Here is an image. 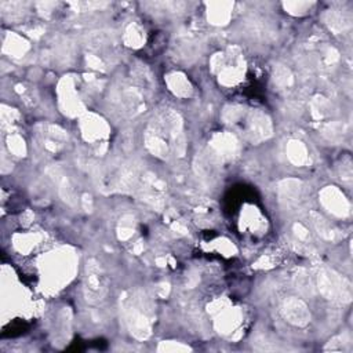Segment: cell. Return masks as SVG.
Listing matches in <instances>:
<instances>
[{"label": "cell", "instance_id": "6da1fadb", "mask_svg": "<svg viewBox=\"0 0 353 353\" xmlns=\"http://www.w3.org/2000/svg\"><path fill=\"white\" fill-rule=\"evenodd\" d=\"M106 277L101 266L95 262L87 263V274L84 277V294L87 301H101L106 292Z\"/></svg>", "mask_w": 353, "mask_h": 353}, {"label": "cell", "instance_id": "7a4b0ae2", "mask_svg": "<svg viewBox=\"0 0 353 353\" xmlns=\"http://www.w3.org/2000/svg\"><path fill=\"white\" fill-rule=\"evenodd\" d=\"M284 316L285 319H288V321H291L292 324L296 325H303L307 323L309 314L306 310V306L296 299H290L284 303Z\"/></svg>", "mask_w": 353, "mask_h": 353}]
</instances>
